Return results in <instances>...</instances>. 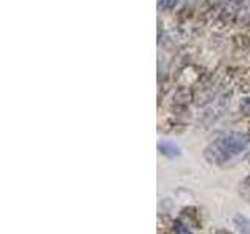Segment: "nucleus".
<instances>
[{"label": "nucleus", "instance_id": "12", "mask_svg": "<svg viewBox=\"0 0 250 234\" xmlns=\"http://www.w3.org/2000/svg\"><path fill=\"white\" fill-rule=\"evenodd\" d=\"M239 109H241V113H242V114L250 116V97H247V98H244V100L241 101Z\"/></svg>", "mask_w": 250, "mask_h": 234}, {"label": "nucleus", "instance_id": "11", "mask_svg": "<svg viewBox=\"0 0 250 234\" xmlns=\"http://www.w3.org/2000/svg\"><path fill=\"white\" fill-rule=\"evenodd\" d=\"M175 5H177V0H158V8L163 11L174 10Z\"/></svg>", "mask_w": 250, "mask_h": 234}, {"label": "nucleus", "instance_id": "16", "mask_svg": "<svg viewBox=\"0 0 250 234\" xmlns=\"http://www.w3.org/2000/svg\"><path fill=\"white\" fill-rule=\"evenodd\" d=\"M247 159H249V161H250V156H249V158H247Z\"/></svg>", "mask_w": 250, "mask_h": 234}, {"label": "nucleus", "instance_id": "14", "mask_svg": "<svg viewBox=\"0 0 250 234\" xmlns=\"http://www.w3.org/2000/svg\"><path fill=\"white\" fill-rule=\"evenodd\" d=\"M247 137H249V140H250V125H249V128H247Z\"/></svg>", "mask_w": 250, "mask_h": 234}, {"label": "nucleus", "instance_id": "8", "mask_svg": "<svg viewBox=\"0 0 250 234\" xmlns=\"http://www.w3.org/2000/svg\"><path fill=\"white\" fill-rule=\"evenodd\" d=\"M233 223L241 234H250V218L242 214H236L233 217Z\"/></svg>", "mask_w": 250, "mask_h": 234}, {"label": "nucleus", "instance_id": "1", "mask_svg": "<svg viewBox=\"0 0 250 234\" xmlns=\"http://www.w3.org/2000/svg\"><path fill=\"white\" fill-rule=\"evenodd\" d=\"M247 142V135H242L238 131H227L205 147L203 158L211 166H225L231 158L246 150Z\"/></svg>", "mask_w": 250, "mask_h": 234}, {"label": "nucleus", "instance_id": "9", "mask_svg": "<svg viewBox=\"0 0 250 234\" xmlns=\"http://www.w3.org/2000/svg\"><path fill=\"white\" fill-rule=\"evenodd\" d=\"M238 192H239V195H241V197L244 198L247 203H250V175H247V176L239 183Z\"/></svg>", "mask_w": 250, "mask_h": 234}, {"label": "nucleus", "instance_id": "15", "mask_svg": "<svg viewBox=\"0 0 250 234\" xmlns=\"http://www.w3.org/2000/svg\"><path fill=\"white\" fill-rule=\"evenodd\" d=\"M247 23H249V25H250V16H249V20H247Z\"/></svg>", "mask_w": 250, "mask_h": 234}, {"label": "nucleus", "instance_id": "2", "mask_svg": "<svg viewBox=\"0 0 250 234\" xmlns=\"http://www.w3.org/2000/svg\"><path fill=\"white\" fill-rule=\"evenodd\" d=\"M202 69L194 66V64H188L183 69H180V72L177 74V84L178 88H192V86L197 84L202 80Z\"/></svg>", "mask_w": 250, "mask_h": 234}, {"label": "nucleus", "instance_id": "13", "mask_svg": "<svg viewBox=\"0 0 250 234\" xmlns=\"http://www.w3.org/2000/svg\"><path fill=\"white\" fill-rule=\"evenodd\" d=\"M216 234H233V233L225 228H219V230H216Z\"/></svg>", "mask_w": 250, "mask_h": 234}, {"label": "nucleus", "instance_id": "3", "mask_svg": "<svg viewBox=\"0 0 250 234\" xmlns=\"http://www.w3.org/2000/svg\"><path fill=\"white\" fill-rule=\"evenodd\" d=\"M230 47H231V53L234 58H246L250 55V36L238 33L231 36L230 39Z\"/></svg>", "mask_w": 250, "mask_h": 234}, {"label": "nucleus", "instance_id": "7", "mask_svg": "<svg viewBox=\"0 0 250 234\" xmlns=\"http://www.w3.org/2000/svg\"><path fill=\"white\" fill-rule=\"evenodd\" d=\"M236 83H238L239 92H242V94L250 92V67L241 70L239 75L236 77Z\"/></svg>", "mask_w": 250, "mask_h": 234}, {"label": "nucleus", "instance_id": "5", "mask_svg": "<svg viewBox=\"0 0 250 234\" xmlns=\"http://www.w3.org/2000/svg\"><path fill=\"white\" fill-rule=\"evenodd\" d=\"M180 220H182L185 225H188L189 228H202V218H200V213L197 208L194 206H186L182 209L180 213Z\"/></svg>", "mask_w": 250, "mask_h": 234}, {"label": "nucleus", "instance_id": "6", "mask_svg": "<svg viewBox=\"0 0 250 234\" xmlns=\"http://www.w3.org/2000/svg\"><path fill=\"white\" fill-rule=\"evenodd\" d=\"M158 150L161 155L167 156V158H177V156L182 155V150L175 142H170V140H161L158 144Z\"/></svg>", "mask_w": 250, "mask_h": 234}, {"label": "nucleus", "instance_id": "10", "mask_svg": "<svg viewBox=\"0 0 250 234\" xmlns=\"http://www.w3.org/2000/svg\"><path fill=\"white\" fill-rule=\"evenodd\" d=\"M172 233L174 234H192L189 226L185 225L180 218H177V220H174V228H172Z\"/></svg>", "mask_w": 250, "mask_h": 234}, {"label": "nucleus", "instance_id": "4", "mask_svg": "<svg viewBox=\"0 0 250 234\" xmlns=\"http://www.w3.org/2000/svg\"><path fill=\"white\" fill-rule=\"evenodd\" d=\"M238 19V14L231 8H224V10H219L216 19H214V25L221 30H227L234 25V22Z\"/></svg>", "mask_w": 250, "mask_h": 234}]
</instances>
